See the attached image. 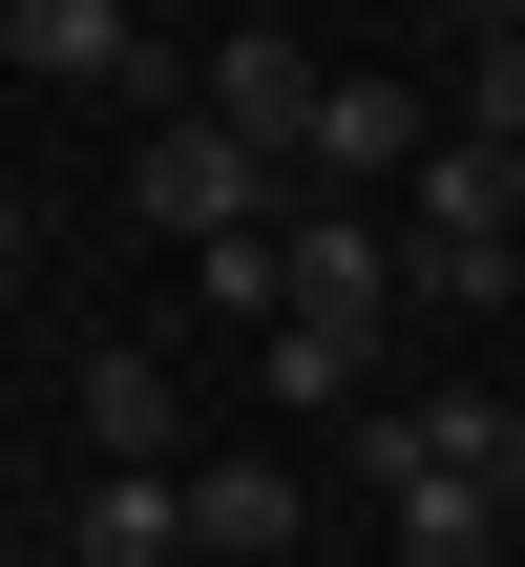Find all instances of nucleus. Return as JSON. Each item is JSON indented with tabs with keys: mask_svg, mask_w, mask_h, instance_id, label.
I'll use <instances>...</instances> for the list:
<instances>
[{
	"mask_svg": "<svg viewBox=\"0 0 525 567\" xmlns=\"http://www.w3.org/2000/svg\"><path fill=\"white\" fill-rule=\"evenodd\" d=\"M400 189H421V231H400V274H421V295H442V316H505V147H421V168H400Z\"/></svg>",
	"mask_w": 525,
	"mask_h": 567,
	"instance_id": "obj_2",
	"label": "nucleus"
},
{
	"mask_svg": "<svg viewBox=\"0 0 525 567\" xmlns=\"http://www.w3.org/2000/svg\"><path fill=\"white\" fill-rule=\"evenodd\" d=\"M168 526H189L168 463H105V484H84V567H168Z\"/></svg>",
	"mask_w": 525,
	"mask_h": 567,
	"instance_id": "obj_7",
	"label": "nucleus"
},
{
	"mask_svg": "<svg viewBox=\"0 0 525 567\" xmlns=\"http://www.w3.org/2000/svg\"><path fill=\"white\" fill-rule=\"evenodd\" d=\"M0 252H21V210H0Z\"/></svg>",
	"mask_w": 525,
	"mask_h": 567,
	"instance_id": "obj_14",
	"label": "nucleus"
},
{
	"mask_svg": "<svg viewBox=\"0 0 525 567\" xmlns=\"http://www.w3.org/2000/svg\"><path fill=\"white\" fill-rule=\"evenodd\" d=\"M316 168H421V84L337 63V105H316Z\"/></svg>",
	"mask_w": 525,
	"mask_h": 567,
	"instance_id": "obj_6",
	"label": "nucleus"
},
{
	"mask_svg": "<svg viewBox=\"0 0 525 567\" xmlns=\"http://www.w3.org/2000/svg\"><path fill=\"white\" fill-rule=\"evenodd\" d=\"M463 463H484V484L525 505V400H463Z\"/></svg>",
	"mask_w": 525,
	"mask_h": 567,
	"instance_id": "obj_12",
	"label": "nucleus"
},
{
	"mask_svg": "<svg viewBox=\"0 0 525 567\" xmlns=\"http://www.w3.org/2000/svg\"><path fill=\"white\" fill-rule=\"evenodd\" d=\"M316 105H337V84H316L295 42H231V63H210V126H231L253 168H316Z\"/></svg>",
	"mask_w": 525,
	"mask_h": 567,
	"instance_id": "obj_5",
	"label": "nucleus"
},
{
	"mask_svg": "<svg viewBox=\"0 0 525 567\" xmlns=\"http://www.w3.org/2000/svg\"><path fill=\"white\" fill-rule=\"evenodd\" d=\"M463 21H525V0H463Z\"/></svg>",
	"mask_w": 525,
	"mask_h": 567,
	"instance_id": "obj_13",
	"label": "nucleus"
},
{
	"mask_svg": "<svg viewBox=\"0 0 525 567\" xmlns=\"http://www.w3.org/2000/svg\"><path fill=\"white\" fill-rule=\"evenodd\" d=\"M0 42H21V63H42V84H126V105H147V126H168V42H147V21H126V0H0Z\"/></svg>",
	"mask_w": 525,
	"mask_h": 567,
	"instance_id": "obj_4",
	"label": "nucleus"
},
{
	"mask_svg": "<svg viewBox=\"0 0 525 567\" xmlns=\"http://www.w3.org/2000/svg\"><path fill=\"white\" fill-rule=\"evenodd\" d=\"M84 421H105V463H147V442H168V379H147V358H84Z\"/></svg>",
	"mask_w": 525,
	"mask_h": 567,
	"instance_id": "obj_11",
	"label": "nucleus"
},
{
	"mask_svg": "<svg viewBox=\"0 0 525 567\" xmlns=\"http://www.w3.org/2000/svg\"><path fill=\"white\" fill-rule=\"evenodd\" d=\"M505 547V484H400V567H484Z\"/></svg>",
	"mask_w": 525,
	"mask_h": 567,
	"instance_id": "obj_9",
	"label": "nucleus"
},
{
	"mask_svg": "<svg viewBox=\"0 0 525 567\" xmlns=\"http://www.w3.org/2000/svg\"><path fill=\"white\" fill-rule=\"evenodd\" d=\"M126 189H147V231H189V252H231V231H253V147H231V126H210V105H168V126H147V168H126Z\"/></svg>",
	"mask_w": 525,
	"mask_h": 567,
	"instance_id": "obj_3",
	"label": "nucleus"
},
{
	"mask_svg": "<svg viewBox=\"0 0 525 567\" xmlns=\"http://www.w3.org/2000/svg\"><path fill=\"white\" fill-rule=\"evenodd\" d=\"M463 147H525V21L463 42Z\"/></svg>",
	"mask_w": 525,
	"mask_h": 567,
	"instance_id": "obj_10",
	"label": "nucleus"
},
{
	"mask_svg": "<svg viewBox=\"0 0 525 567\" xmlns=\"http://www.w3.org/2000/svg\"><path fill=\"white\" fill-rule=\"evenodd\" d=\"M189 547L274 567V547H295V484H274V463H210V484H189Z\"/></svg>",
	"mask_w": 525,
	"mask_h": 567,
	"instance_id": "obj_8",
	"label": "nucleus"
},
{
	"mask_svg": "<svg viewBox=\"0 0 525 567\" xmlns=\"http://www.w3.org/2000/svg\"><path fill=\"white\" fill-rule=\"evenodd\" d=\"M400 295H421V274H400L358 210H316V231H295V337H274V400H337V379L379 358V316H400Z\"/></svg>",
	"mask_w": 525,
	"mask_h": 567,
	"instance_id": "obj_1",
	"label": "nucleus"
}]
</instances>
